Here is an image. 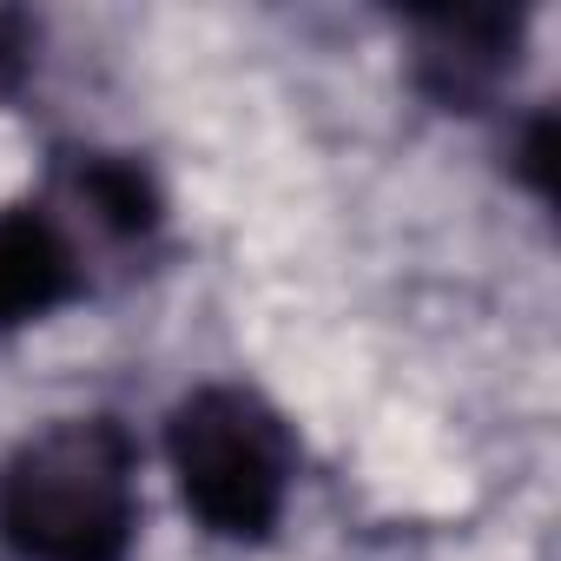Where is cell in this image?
<instances>
[{
  "instance_id": "obj_3",
  "label": "cell",
  "mask_w": 561,
  "mask_h": 561,
  "mask_svg": "<svg viewBox=\"0 0 561 561\" xmlns=\"http://www.w3.org/2000/svg\"><path fill=\"white\" fill-rule=\"evenodd\" d=\"M73 291H80V257L67 231L34 205L0 211V331L60 311Z\"/></svg>"
},
{
  "instance_id": "obj_2",
  "label": "cell",
  "mask_w": 561,
  "mask_h": 561,
  "mask_svg": "<svg viewBox=\"0 0 561 561\" xmlns=\"http://www.w3.org/2000/svg\"><path fill=\"white\" fill-rule=\"evenodd\" d=\"M165 456L185 508L225 541H264L291 502L298 449L264 397L238 383L192 390L165 423Z\"/></svg>"
},
{
  "instance_id": "obj_1",
  "label": "cell",
  "mask_w": 561,
  "mask_h": 561,
  "mask_svg": "<svg viewBox=\"0 0 561 561\" xmlns=\"http://www.w3.org/2000/svg\"><path fill=\"white\" fill-rule=\"evenodd\" d=\"M139 528V443L119 416H67L0 469V541L21 561H126Z\"/></svg>"
},
{
  "instance_id": "obj_5",
  "label": "cell",
  "mask_w": 561,
  "mask_h": 561,
  "mask_svg": "<svg viewBox=\"0 0 561 561\" xmlns=\"http://www.w3.org/2000/svg\"><path fill=\"white\" fill-rule=\"evenodd\" d=\"M80 198L126 238H146L159 225V185L139 159H113V152L80 159Z\"/></svg>"
},
{
  "instance_id": "obj_4",
  "label": "cell",
  "mask_w": 561,
  "mask_h": 561,
  "mask_svg": "<svg viewBox=\"0 0 561 561\" xmlns=\"http://www.w3.org/2000/svg\"><path fill=\"white\" fill-rule=\"evenodd\" d=\"M423 54H416V80L443 100V106H476L495 73L515 60V21L495 8H456V14H423Z\"/></svg>"
},
{
  "instance_id": "obj_6",
  "label": "cell",
  "mask_w": 561,
  "mask_h": 561,
  "mask_svg": "<svg viewBox=\"0 0 561 561\" xmlns=\"http://www.w3.org/2000/svg\"><path fill=\"white\" fill-rule=\"evenodd\" d=\"M27 54H34V27H27V14H0V100L21 87Z\"/></svg>"
}]
</instances>
